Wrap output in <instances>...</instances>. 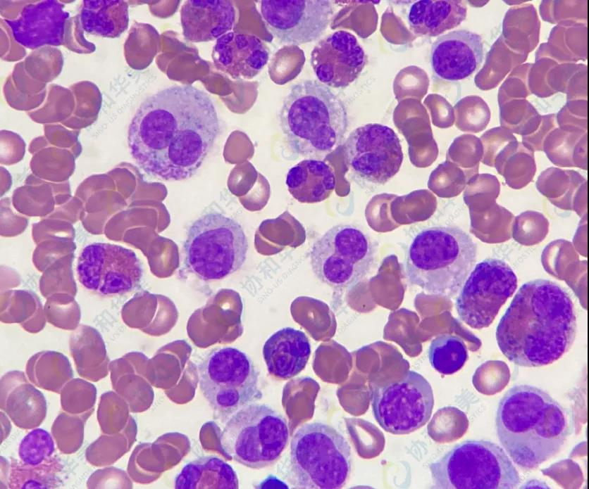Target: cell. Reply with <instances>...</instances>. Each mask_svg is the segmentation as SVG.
I'll return each mask as SVG.
<instances>
[{
  "instance_id": "1",
  "label": "cell",
  "mask_w": 589,
  "mask_h": 489,
  "mask_svg": "<svg viewBox=\"0 0 589 489\" xmlns=\"http://www.w3.org/2000/svg\"><path fill=\"white\" fill-rule=\"evenodd\" d=\"M221 131L214 103L192 85L172 86L148 96L128 129L131 156L147 174L163 181L193 176Z\"/></svg>"
},
{
  "instance_id": "2",
  "label": "cell",
  "mask_w": 589,
  "mask_h": 489,
  "mask_svg": "<svg viewBox=\"0 0 589 489\" xmlns=\"http://www.w3.org/2000/svg\"><path fill=\"white\" fill-rule=\"evenodd\" d=\"M577 322L568 291L555 281L538 279L518 290L496 329L503 355L526 367L550 364L572 346Z\"/></svg>"
},
{
  "instance_id": "3",
  "label": "cell",
  "mask_w": 589,
  "mask_h": 489,
  "mask_svg": "<svg viewBox=\"0 0 589 489\" xmlns=\"http://www.w3.org/2000/svg\"><path fill=\"white\" fill-rule=\"evenodd\" d=\"M495 426L500 444L524 470L556 455L571 433L567 410L544 390L527 384L514 386L503 395Z\"/></svg>"
},
{
  "instance_id": "4",
  "label": "cell",
  "mask_w": 589,
  "mask_h": 489,
  "mask_svg": "<svg viewBox=\"0 0 589 489\" xmlns=\"http://www.w3.org/2000/svg\"><path fill=\"white\" fill-rule=\"evenodd\" d=\"M278 118L290 150L312 159L321 160L335 150L348 127L344 102L328 87L313 80L292 86Z\"/></svg>"
},
{
  "instance_id": "5",
  "label": "cell",
  "mask_w": 589,
  "mask_h": 489,
  "mask_svg": "<svg viewBox=\"0 0 589 489\" xmlns=\"http://www.w3.org/2000/svg\"><path fill=\"white\" fill-rule=\"evenodd\" d=\"M476 256V243L463 229L428 227L414 236L409 247L407 277L428 295L452 298L461 290Z\"/></svg>"
},
{
  "instance_id": "6",
  "label": "cell",
  "mask_w": 589,
  "mask_h": 489,
  "mask_svg": "<svg viewBox=\"0 0 589 489\" xmlns=\"http://www.w3.org/2000/svg\"><path fill=\"white\" fill-rule=\"evenodd\" d=\"M350 472V445L335 428L312 422L297 430L290 443V475L296 488L339 489Z\"/></svg>"
},
{
  "instance_id": "7",
  "label": "cell",
  "mask_w": 589,
  "mask_h": 489,
  "mask_svg": "<svg viewBox=\"0 0 589 489\" xmlns=\"http://www.w3.org/2000/svg\"><path fill=\"white\" fill-rule=\"evenodd\" d=\"M434 488L512 489L519 474L504 450L483 440H469L428 466Z\"/></svg>"
},
{
  "instance_id": "8",
  "label": "cell",
  "mask_w": 589,
  "mask_h": 489,
  "mask_svg": "<svg viewBox=\"0 0 589 489\" xmlns=\"http://www.w3.org/2000/svg\"><path fill=\"white\" fill-rule=\"evenodd\" d=\"M248 248L238 222L220 212H207L194 220L187 231L184 263L202 280H218L243 266Z\"/></svg>"
},
{
  "instance_id": "9",
  "label": "cell",
  "mask_w": 589,
  "mask_h": 489,
  "mask_svg": "<svg viewBox=\"0 0 589 489\" xmlns=\"http://www.w3.org/2000/svg\"><path fill=\"white\" fill-rule=\"evenodd\" d=\"M289 436L288 424L282 414L266 404L252 402L230 416L219 442L228 457L259 469L278 460Z\"/></svg>"
},
{
  "instance_id": "10",
  "label": "cell",
  "mask_w": 589,
  "mask_h": 489,
  "mask_svg": "<svg viewBox=\"0 0 589 489\" xmlns=\"http://www.w3.org/2000/svg\"><path fill=\"white\" fill-rule=\"evenodd\" d=\"M197 369L204 397L212 409L223 417L262 398L259 372L252 359L237 348L211 350Z\"/></svg>"
},
{
  "instance_id": "11",
  "label": "cell",
  "mask_w": 589,
  "mask_h": 489,
  "mask_svg": "<svg viewBox=\"0 0 589 489\" xmlns=\"http://www.w3.org/2000/svg\"><path fill=\"white\" fill-rule=\"evenodd\" d=\"M376 248L370 237L351 224H337L313 244L310 264L316 277L335 289L350 288L371 270Z\"/></svg>"
},
{
  "instance_id": "12",
  "label": "cell",
  "mask_w": 589,
  "mask_h": 489,
  "mask_svg": "<svg viewBox=\"0 0 589 489\" xmlns=\"http://www.w3.org/2000/svg\"><path fill=\"white\" fill-rule=\"evenodd\" d=\"M371 405L376 421L386 432L408 434L430 419L433 392L421 374L408 371L402 379L372 389Z\"/></svg>"
},
{
  "instance_id": "13",
  "label": "cell",
  "mask_w": 589,
  "mask_h": 489,
  "mask_svg": "<svg viewBox=\"0 0 589 489\" xmlns=\"http://www.w3.org/2000/svg\"><path fill=\"white\" fill-rule=\"evenodd\" d=\"M517 285L516 274L504 260L488 258L476 264L456 300L460 319L475 329L489 326Z\"/></svg>"
},
{
  "instance_id": "14",
  "label": "cell",
  "mask_w": 589,
  "mask_h": 489,
  "mask_svg": "<svg viewBox=\"0 0 589 489\" xmlns=\"http://www.w3.org/2000/svg\"><path fill=\"white\" fill-rule=\"evenodd\" d=\"M349 168L359 178L383 185L399 170L404 159L400 140L387 125L368 123L354 129L344 144Z\"/></svg>"
},
{
  "instance_id": "15",
  "label": "cell",
  "mask_w": 589,
  "mask_h": 489,
  "mask_svg": "<svg viewBox=\"0 0 589 489\" xmlns=\"http://www.w3.org/2000/svg\"><path fill=\"white\" fill-rule=\"evenodd\" d=\"M80 284L102 296L128 293L140 284L143 270L135 253L123 246L96 242L80 253L76 267Z\"/></svg>"
},
{
  "instance_id": "16",
  "label": "cell",
  "mask_w": 589,
  "mask_h": 489,
  "mask_svg": "<svg viewBox=\"0 0 589 489\" xmlns=\"http://www.w3.org/2000/svg\"><path fill=\"white\" fill-rule=\"evenodd\" d=\"M262 19L281 43L301 45L317 40L327 29L333 13L328 0H262Z\"/></svg>"
},
{
  "instance_id": "17",
  "label": "cell",
  "mask_w": 589,
  "mask_h": 489,
  "mask_svg": "<svg viewBox=\"0 0 589 489\" xmlns=\"http://www.w3.org/2000/svg\"><path fill=\"white\" fill-rule=\"evenodd\" d=\"M310 61L321 83L339 89L348 87L359 77L367 57L356 37L341 30L328 34L315 45Z\"/></svg>"
},
{
  "instance_id": "18",
  "label": "cell",
  "mask_w": 589,
  "mask_h": 489,
  "mask_svg": "<svg viewBox=\"0 0 589 489\" xmlns=\"http://www.w3.org/2000/svg\"><path fill=\"white\" fill-rule=\"evenodd\" d=\"M69 17L60 1L45 0L25 6L16 18L6 23L18 44L34 49L61 45Z\"/></svg>"
},
{
  "instance_id": "19",
  "label": "cell",
  "mask_w": 589,
  "mask_h": 489,
  "mask_svg": "<svg viewBox=\"0 0 589 489\" xmlns=\"http://www.w3.org/2000/svg\"><path fill=\"white\" fill-rule=\"evenodd\" d=\"M483 59L481 37L466 30L450 32L433 44L431 68L440 79L459 81L471 76Z\"/></svg>"
},
{
  "instance_id": "20",
  "label": "cell",
  "mask_w": 589,
  "mask_h": 489,
  "mask_svg": "<svg viewBox=\"0 0 589 489\" xmlns=\"http://www.w3.org/2000/svg\"><path fill=\"white\" fill-rule=\"evenodd\" d=\"M269 53L257 36L230 32L216 40L211 57L215 68L232 80H251L268 63Z\"/></svg>"
},
{
  "instance_id": "21",
  "label": "cell",
  "mask_w": 589,
  "mask_h": 489,
  "mask_svg": "<svg viewBox=\"0 0 589 489\" xmlns=\"http://www.w3.org/2000/svg\"><path fill=\"white\" fill-rule=\"evenodd\" d=\"M235 19L228 0H188L180 9L183 37L194 43L217 40L232 29Z\"/></svg>"
},
{
  "instance_id": "22",
  "label": "cell",
  "mask_w": 589,
  "mask_h": 489,
  "mask_svg": "<svg viewBox=\"0 0 589 489\" xmlns=\"http://www.w3.org/2000/svg\"><path fill=\"white\" fill-rule=\"evenodd\" d=\"M0 407L13 423L23 429H34L44 420L47 406L43 393L24 374L11 371L1 379Z\"/></svg>"
},
{
  "instance_id": "23",
  "label": "cell",
  "mask_w": 589,
  "mask_h": 489,
  "mask_svg": "<svg viewBox=\"0 0 589 489\" xmlns=\"http://www.w3.org/2000/svg\"><path fill=\"white\" fill-rule=\"evenodd\" d=\"M311 352L306 334L292 327H284L273 333L262 350L268 373L283 380L299 374L305 368Z\"/></svg>"
},
{
  "instance_id": "24",
  "label": "cell",
  "mask_w": 589,
  "mask_h": 489,
  "mask_svg": "<svg viewBox=\"0 0 589 489\" xmlns=\"http://www.w3.org/2000/svg\"><path fill=\"white\" fill-rule=\"evenodd\" d=\"M288 191L302 203H316L327 199L336 186L333 169L322 160L306 158L292 167L286 176Z\"/></svg>"
},
{
  "instance_id": "25",
  "label": "cell",
  "mask_w": 589,
  "mask_h": 489,
  "mask_svg": "<svg viewBox=\"0 0 589 489\" xmlns=\"http://www.w3.org/2000/svg\"><path fill=\"white\" fill-rule=\"evenodd\" d=\"M466 11L459 0H419L410 6L407 20L414 34L436 37L458 27L466 19Z\"/></svg>"
},
{
  "instance_id": "26",
  "label": "cell",
  "mask_w": 589,
  "mask_h": 489,
  "mask_svg": "<svg viewBox=\"0 0 589 489\" xmlns=\"http://www.w3.org/2000/svg\"><path fill=\"white\" fill-rule=\"evenodd\" d=\"M177 489H237L234 469L216 456H202L186 464L175 478Z\"/></svg>"
},
{
  "instance_id": "27",
  "label": "cell",
  "mask_w": 589,
  "mask_h": 489,
  "mask_svg": "<svg viewBox=\"0 0 589 489\" xmlns=\"http://www.w3.org/2000/svg\"><path fill=\"white\" fill-rule=\"evenodd\" d=\"M80 23L89 34L119 37L128 27V4L123 0H85L80 8Z\"/></svg>"
},
{
  "instance_id": "28",
  "label": "cell",
  "mask_w": 589,
  "mask_h": 489,
  "mask_svg": "<svg viewBox=\"0 0 589 489\" xmlns=\"http://www.w3.org/2000/svg\"><path fill=\"white\" fill-rule=\"evenodd\" d=\"M586 182L578 172L550 167L539 175L536 188L557 208L574 210L577 196Z\"/></svg>"
},
{
  "instance_id": "29",
  "label": "cell",
  "mask_w": 589,
  "mask_h": 489,
  "mask_svg": "<svg viewBox=\"0 0 589 489\" xmlns=\"http://www.w3.org/2000/svg\"><path fill=\"white\" fill-rule=\"evenodd\" d=\"M29 380L36 386L60 393L72 379L73 371L68 359L56 352H42L34 355L27 365Z\"/></svg>"
},
{
  "instance_id": "30",
  "label": "cell",
  "mask_w": 589,
  "mask_h": 489,
  "mask_svg": "<svg viewBox=\"0 0 589 489\" xmlns=\"http://www.w3.org/2000/svg\"><path fill=\"white\" fill-rule=\"evenodd\" d=\"M61 469V464L54 457L36 466L13 459L9 466L8 486L10 488H56L57 475Z\"/></svg>"
},
{
  "instance_id": "31",
  "label": "cell",
  "mask_w": 589,
  "mask_h": 489,
  "mask_svg": "<svg viewBox=\"0 0 589 489\" xmlns=\"http://www.w3.org/2000/svg\"><path fill=\"white\" fill-rule=\"evenodd\" d=\"M428 355L433 368L444 375L460 370L469 357L464 341L450 334H442L433 339Z\"/></svg>"
},
{
  "instance_id": "32",
  "label": "cell",
  "mask_w": 589,
  "mask_h": 489,
  "mask_svg": "<svg viewBox=\"0 0 589 489\" xmlns=\"http://www.w3.org/2000/svg\"><path fill=\"white\" fill-rule=\"evenodd\" d=\"M71 351L79 374L86 379L97 381L104 376V353L97 333L82 332L73 338Z\"/></svg>"
},
{
  "instance_id": "33",
  "label": "cell",
  "mask_w": 589,
  "mask_h": 489,
  "mask_svg": "<svg viewBox=\"0 0 589 489\" xmlns=\"http://www.w3.org/2000/svg\"><path fill=\"white\" fill-rule=\"evenodd\" d=\"M97 393L92 383L80 379L70 380L60 393L61 408L67 413L88 419L94 410Z\"/></svg>"
},
{
  "instance_id": "34",
  "label": "cell",
  "mask_w": 589,
  "mask_h": 489,
  "mask_svg": "<svg viewBox=\"0 0 589 489\" xmlns=\"http://www.w3.org/2000/svg\"><path fill=\"white\" fill-rule=\"evenodd\" d=\"M87 419L66 412H61L51 426V434L58 449L63 454L77 452L84 440V426Z\"/></svg>"
},
{
  "instance_id": "35",
  "label": "cell",
  "mask_w": 589,
  "mask_h": 489,
  "mask_svg": "<svg viewBox=\"0 0 589 489\" xmlns=\"http://www.w3.org/2000/svg\"><path fill=\"white\" fill-rule=\"evenodd\" d=\"M494 167L504 177L506 184L514 189L528 185L536 171L533 155L512 156L505 152L497 155Z\"/></svg>"
},
{
  "instance_id": "36",
  "label": "cell",
  "mask_w": 589,
  "mask_h": 489,
  "mask_svg": "<svg viewBox=\"0 0 589 489\" xmlns=\"http://www.w3.org/2000/svg\"><path fill=\"white\" fill-rule=\"evenodd\" d=\"M54 452V442L51 435L42 428H34L21 440L18 455L20 460L28 465L40 464Z\"/></svg>"
}]
</instances>
